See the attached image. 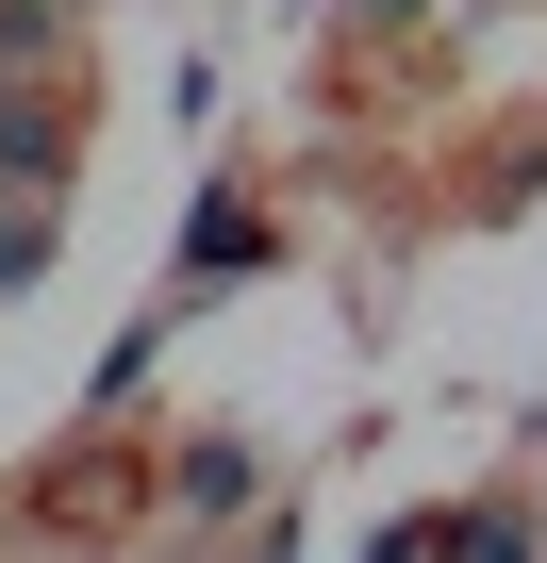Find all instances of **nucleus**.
I'll return each instance as SVG.
<instances>
[{
  "label": "nucleus",
  "instance_id": "1",
  "mask_svg": "<svg viewBox=\"0 0 547 563\" xmlns=\"http://www.w3.org/2000/svg\"><path fill=\"white\" fill-rule=\"evenodd\" d=\"M249 249H265V216H232V199H199V232H183V265L216 282V265H249Z\"/></svg>",
  "mask_w": 547,
  "mask_h": 563
},
{
  "label": "nucleus",
  "instance_id": "3",
  "mask_svg": "<svg viewBox=\"0 0 547 563\" xmlns=\"http://www.w3.org/2000/svg\"><path fill=\"white\" fill-rule=\"evenodd\" d=\"M249 563H283V547H249Z\"/></svg>",
  "mask_w": 547,
  "mask_h": 563
},
{
  "label": "nucleus",
  "instance_id": "2",
  "mask_svg": "<svg viewBox=\"0 0 547 563\" xmlns=\"http://www.w3.org/2000/svg\"><path fill=\"white\" fill-rule=\"evenodd\" d=\"M0 282H34V216H0Z\"/></svg>",
  "mask_w": 547,
  "mask_h": 563
}]
</instances>
